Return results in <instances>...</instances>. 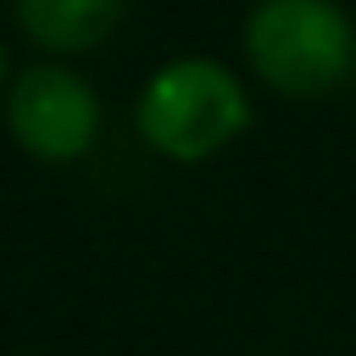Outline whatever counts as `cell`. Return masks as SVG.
<instances>
[{"mask_svg": "<svg viewBox=\"0 0 356 356\" xmlns=\"http://www.w3.org/2000/svg\"><path fill=\"white\" fill-rule=\"evenodd\" d=\"M250 128V95L222 61H172L139 95V134L172 161H206Z\"/></svg>", "mask_w": 356, "mask_h": 356, "instance_id": "cell-2", "label": "cell"}, {"mask_svg": "<svg viewBox=\"0 0 356 356\" xmlns=\"http://www.w3.org/2000/svg\"><path fill=\"white\" fill-rule=\"evenodd\" d=\"M6 128L39 161H72L100 134V100L72 67H22L6 89Z\"/></svg>", "mask_w": 356, "mask_h": 356, "instance_id": "cell-3", "label": "cell"}, {"mask_svg": "<svg viewBox=\"0 0 356 356\" xmlns=\"http://www.w3.org/2000/svg\"><path fill=\"white\" fill-rule=\"evenodd\" d=\"M245 56L278 95L317 100L350 78L356 28L339 0H256L245 17Z\"/></svg>", "mask_w": 356, "mask_h": 356, "instance_id": "cell-1", "label": "cell"}, {"mask_svg": "<svg viewBox=\"0 0 356 356\" xmlns=\"http://www.w3.org/2000/svg\"><path fill=\"white\" fill-rule=\"evenodd\" d=\"M17 22L39 50L78 56L122 22V0H17Z\"/></svg>", "mask_w": 356, "mask_h": 356, "instance_id": "cell-4", "label": "cell"}, {"mask_svg": "<svg viewBox=\"0 0 356 356\" xmlns=\"http://www.w3.org/2000/svg\"><path fill=\"white\" fill-rule=\"evenodd\" d=\"M6 78H11V61H6V44H0V89H6Z\"/></svg>", "mask_w": 356, "mask_h": 356, "instance_id": "cell-5", "label": "cell"}]
</instances>
